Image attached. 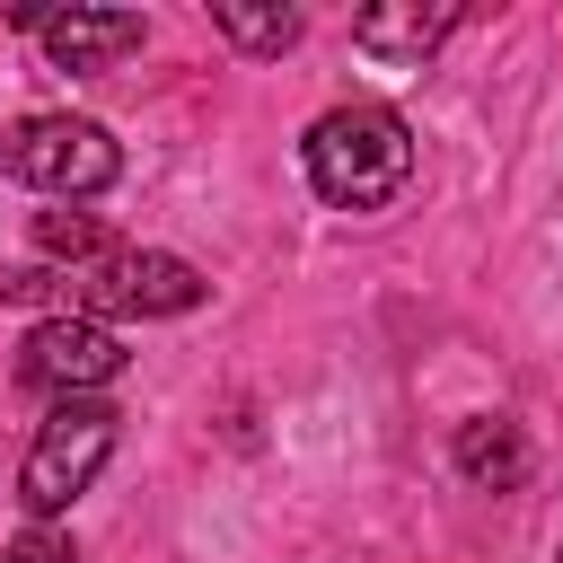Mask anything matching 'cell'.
<instances>
[{"label":"cell","mask_w":563,"mask_h":563,"mask_svg":"<svg viewBox=\"0 0 563 563\" xmlns=\"http://www.w3.org/2000/svg\"><path fill=\"white\" fill-rule=\"evenodd\" d=\"M449 457H457V475H466L475 493H510V484L528 475V440H519V422H501V413H475V422H457Z\"/></svg>","instance_id":"8"},{"label":"cell","mask_w":563,"mask_h":563,"mask_svg":"<svg viewBox=\"0 0 563 563\" xmlns=\"http://www.w3.org/2000/svg\"><path fill=\"white\" fill-rule=\"evenodd\" d=\"M18 378H26V387H53V405H62V396H97V387L123 378V343H114V325L53 308V317H35L26 343H18Z\"/></svg>","instance_id":"5"},{"label":"cell","mask_w":563,"mask_h":563,"mask_svg":"<svg viewBox=\"0 0 563 563\" xmlns=\"http://www.w3.org/2000/svg\"><path fill=\"white\" fill-rule=\"evenodd\" d=\"M202 308V273L167 246H106L88 273H70V308L62 317H185Z\"/></svg>","instance_id":"4"},{"label":"cell","mask_w":563,"mask_h":563,"mask_svg":"<svg viewBox=\"0 0 563 563\" xmlns=\"http://www.w3.org/2000/svg\"><path fill=\"white\" fill-rule=\"evenodd\" d=\"M457 26V9L449 0H378V9H361L352 18V44L369 53V62H396V70H413V62H431L440 53V35Z\"/></svg>","instance_id":"7"},{"label":"cell","mask_w":563,"mask_h":563,"mask_svg":"<svg viewBox=\"0 0 563 563\" xmlns=\"http://www.w3.org/2000/svg\"><path fill=\"white\" fill-rule=\"evenodd\" d=\"M9 563H79V554H70V537H53V528L35 519V528H26L18 545H9Z\"/></svg>","instance_id":"12"},{"label":"cell","mask_w":563,"mask_h":563,"mask_svg":"<svg viewBox=\"0 0 563 563\" xmlns=\"http://www.w3.org/2000/svg\"><path fill=\"white\" fill-rule=\"evenodd\" d=\"M35 44H44L53 70L97 79V70H114V62H132V53L150 44V18H141V9H53V18L35 26Z\"/></svg>","instance_id":"6"},{"label":"cell","mask_w":563,"mask_h":563,"mask_svg":"<svg viewBox=\"0 0 563 563\" xmlns=\"http://www.w3.org/2000/svg\"><path fill=\"white\" fill-rule=\"evenodd\" d=\"M114 431H123V413H114L106 396H62V405L35 422V440H26V466H18V501H26L35 519L70 510V501L97 484V466L114 457Z\"/></svg>","instance_id":"3"},{"label":"cell","mask_w":563,"mask_h":563,"mask_svg":"<svg viewBox=\"0 0 563 563\" xmlns=\"http://www.w3.org/2000/svg\"><path fill=\"white\" fill-rule=\"evenodd\" d=\"M211 26H220L238 53H290L308 18H299L290 0H211Z\"/></svg>","instance_id":"9"},{"label":"cell","mask_w":563,"mask_h":563,"mask_svg":"<svg viewBox=\"0 0 563 563\" xmlns=\"http://www.w3.org/2000/svg\"><path fill=\"white\" fill-rule=\"evenodd\" d=\"M35 246H44L53 264H70V273H88V264L106 255V229H97L88 211H44V220H35Z\"/></svg>","instance_id":"10"},{"label":"cell","mask_w":563,"mask_h":563,"mask_svg":"<svg viewBox=\"0 0 563 563\" xmlns=\"http://www.w3.org/2000/svg\"><path fill=\"white\" fill-rule=\"evenodd\" d=\"M0 563H9V554H0Z\"/></svg>","instance_id":"14"},{"label":"cell","mask_w":563,"mask_h":563,"mask_svg":"<svg viewBox=\"0 0 563 563\" xmlns=\"http://www.w3.org/2000/svg\"><path fill=\"white\" fill-rule=\"evenodd\" d=\"M299 167H308L317 202H334V211H387L413 185V132H405L396 106H334V114L308 123Z\"/></svg>","instance_id":"1"},{"label":"cell","mask_w":563,"mask_h":563,"mask_svg":"<svg viewBox=\"0 0 563 563\" xmlns=\"http://www.w3.org/2000/svg\"><path fill=\"white\" fill-rule=\"evenodd\" d=\"M0 176L35 185V194H53V202H88V194H106V185L123 176V150H114V132L88 123V114H18V123L0 132Z\"/></svg>","instance_id":"2"},{"label":"cell","mask_w":563,"mask_h":563,"mask_svg":"<svg viewBox=\"0 0 563 563\" xmlns=\"http://www.w3.org/2000/svg\"><path fill=\"white\" fill-rule=\"evenodd\" d=\"M0 299H18V308H35V299H62V308H70V273L18 264V273H0Z\"/></svg>","instance_id":"11"},{"label":"cell","mask_w":563,"mask_h":563,"mask_svg":"<svg viewBox=\"0 0 563 563\" xmlns=\"http://www.w3.org/2000/svg\"><path fill=\"white\" fill-rule=\"evenodd\" d=\"M554 563H563V554H554Z\"/></svg>","instance_id":"13"}]
</instances>
